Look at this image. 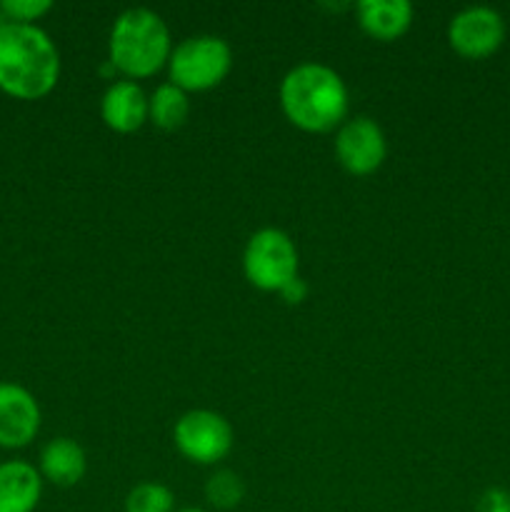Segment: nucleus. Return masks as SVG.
<instances>
[{
    "mask_svg": "<svg viewBox=\"0 0 510 512\" xmlns=\"http://www.w3.org/2000/svg\"><path fill=\"white\" fill-rule=\"evenodd\" d=\"M233 68V50L218 35H193L180 40L168 60L170 83L185 93L218 88Z\"/></svg>",
    "mask_w": 510,
    "mask_h": 512,
    "instance_id": "nucleus-4",
    "label": "nucleus"
},
{
    "mask_svg": "<svg viewBox=\"0 0 510 512\" xmlns=\"http://www.w3.org/2000/svg\"><path fill=\"white\" fill-rule=\"evenodd\" d=\"M173 43L165 20L150 8H130L115 18L108 38V63L125 80H143L168 65Z\"/></svg>",
    "mask_w": 510,
    "mask_h": 512,
    "instance_id": "nucleus-3",
    "label": "nucleus"
},
{
    "mask_svg": "<svg viewBox=\"0 0 510 512\" xmlns=\"http://www.w3.org/2000/svg\"><path fill=\"white\" fill-rule=\"evenodd\" d=\"M5 25V18H3V13H0V28H3Z\"/></svg>",
    "mask_w": 510,
    "mask_h": 512,
    "instance_id": "nucleus-21",
    "label": "nucleus"
},
{
    "mask_svg": "<svg viewBox=\"0 0 510 512\" xmlns=\"http://www.w3.org/2000/svg\"><path fill=\"white\" fill-rule=\"evenodd\" d=\"M280 295H283V300L288 305H298V303H303L305 295H308V285H305L300 278H295V280H290L283 290H280Z\"/></svg>",
    "mask_w": 510,
    "mask_h": 512,
    "instance_id": "nucleus-19",
    "label": "nucleus"
},
{
    "mask_svg": "<svg viewBox=\"0 0 510 512\" xmlns=\"http://www.w3.org/2000/svg\"><path fill=\"white\" fill-rule=\"evenodd\" d=\"M505 40V20L488 5H473L450 18L448 43L460 58H490Z\"/></svg>",
    "mask_w": 510,
    "mask_h": 512,
    "instance_id": "nucleus-7",
    "label": "nucleus"
},
{
    "mask_svg": "<svg viewBox=\"0 0 510 512\" xmlns=\"http://www.w3.org/2000/svg\"><path fill=\"white\" fill-rule=\"evenodd\" d=\"M233 428L215 410H188L173 428V443L185 460L215 465L233 450Z\"/></svg>",
    "mask_w": 510,
    "mask_h": 512,
    "instance_id": "nucleus-6",
    "label": "nucleus"
},
{
    "mask_svg": "<svg viewBox=\"0 0 510 512\" xmlns=\"http://www.w3.org/2000/svg\"><path fill=\"white\" fill-rule=\"evenodd\" d=\"M125 512H175V495L163 483H140L125 495Z\"/></svg>",
    "mask_w": 510,
    "mask_h": 512,
    "instance_id": "nucleus-16",
    "label": "nucleus"
},
{
    "mask_svg": "<svg viewBox=\"0 0 510 512\" xmlns=\"http://www.w3.org/2000/svg\"><path fill=\"white\" fill-rule=\"evenodd\" d=\"M43 495L38 468L25 460L0 463V512H35Z\"/></svg>",
    "mask_w": 510,
    "mask_h": 512,
    "instance_id": "nucleus-12",
    "label": "nucleus"
},
{
    "mask_svg": "<svg viewBox=\"0 0 510 512\" xmlns=\"http://www.w3.org/2000/svg\"><path fill=\"white\" fill-rule=\"evenodd\" d=\"M190 115V100L185 90L178 85L163 83L155 88V93L148 98V120L155 128L165 130H178L183 128L185 120Z\"/></svg>",
    "mask_w": 510,
    "mask_h": 512,
    "instance_id": "nucleus-14",
    "label": "nucleus"
},
{
    "mask_svg": "<svg viewBox=\"0 0 510 512\" xmlns=\"http://www.w3.org/2000/svg\"><path fill=\"white\" fill-rule=\"evenodd\" d=\"M100 118L115 133H135L148 123V95L133 80H115L100 100Z\"/></svg>",
    "mask_w": 510,
    "mask_h": 512,
    "instance_id": "nucleus-10",
    "label": "nucleus"
},
{
    "mask_svg": "<svg viewBox=\"0 0 510 512\" xmlns=\"http://www.w3.org/2000/svg\"><path fill=\"white\" fill-rule=\"evenodd\" d=\"M60 53L38 25L0 28V90L15 100H40L58 85Z\"/></svg>",
    "mask_w": 510,
    "mask_h": 512,
    "instance_id": "nucleus-1",
    "label": "nucleus"
},
{
    "mask_svg": "<svg viewBox=\"0 0 510 512\" xmlns=\"http://www.w3.org/2000/svg\"><path fill=\"white\" fill-rule=\"evenodd\" d=\"M478 512H510V490L508 488H488L480 493L478 503H475Z\"/></svg>",
    "mask_w": 510,
    "mask_h": 512,
    "instance_id": "nucleus-18",
    "label": "nucleus"
},
{
    "mask_svg": "<svg viewBox=\"0 0 510 512\" xmlns=\"http://www.w3.org/2000/svg\"><path fill=\"white\" fill-rule=\"evenodd\" d=\"M85 470H88V458H85V450L73 438H55L40 450V478L58 485V488L78 485L83 480Z\"/></svg>",
    "mask_w": 510,
    "mask_h": 512,
    "instance_id": "nucleus-13",
    "label": "nucleus"
},
{
    "mask_svg": "<svg viewBox=\"0 0 510 512\" xmlns=\"http://www.w3.org/2000/svg\"><path fill=\"white\" fill-rule=\"evenodd\" d=\"M175 512H208V510H203V508H183V510H175Z\"/></svg>",
    "mask_w": 510,
    "mask_h": 512,
    "instance_id": "nucleus-20",
    "label": "nucleus"
},
{
    "mask_svg": "<svg viewBox=\"0 0 510 512\" xmlns=\"http://www.w3.org/2000/svg\"><path fill=\"white\" fill-rule=\"evenodd\" d=\"M335 155L350 175L365 178L375 173L388 155L383 128L368 115L345 120L335 135Z\"/></svg>",
    "mask_w": 510,
    "mask_h": 512,
    "instance_id": "nucleus-8",
    "label": "nucleus"
},
{
    "mask_svg": "<svg viewBox=\"0 0 510 512\" xmlns=\"http://www.w3.org/2000/svg\"><path fill=\"white\" fill-rule=\"evenodd\" d=\"M245 498V485L233 470H215L205 483V500L215 510H235Z\"/></svg>",
    "mask_w": 510,
    "mask_h": 512,
    "instance_id": "nucleus-15",
    "label": "nucleus"
},
{
    "mask_svg": "<svg viewBox=\"0 0 510 512\" xmlns=\"http://www.w3.org/2000/svg\"><path fill=\"white\" fill-rule=\"evenodd\" d=\"M280 108L295 128L330 133L348 118V88L328 65L300 63L280 83Z\"/></svg>",
    "mask_w": 510,
    "mask_h": 512,
    "instance_id": "nucleus-2",
    "label": "nucleus"
},
{
    "mask_svg": "<svg viewBox=\"0 0 510 512\" xmlns=\"http://www.w3.org/2000/svg\"><path fill=\"white\" fill-rule=\"evenodd\" d=\"M243 273L253 288L280 293L298 278V248L280 228H263L248 238L243 250Z\"/></svg>",
    "mask_w": 510,
    "mask_h": 512,
    "instance_id": "nucleus-5",
    "label": "nucleus"
},
{
    "mask_svg": "<svg viewBox=\"0 0 510 512\" xmlns=\"http://www.w3.org/2000/svg\"><path fill=\"white\" fill-rule=\"evenodd\" d=\"M50 10H53L50 0H3L0 3V13H3L5 23L35 25V20L43 18Z\"/></svg>",
    "mask_w": 510,
    "mask_h": 512,
    "instance_id": "nucleus-17",
    "label": "nucleus"
},
{
    "mask_svg": "<svg viewBox=\"0 0 510 512\" xmlns=\"http://www.w3.org/2000/svg\"><path fill=\"white\" fill-rule=\"evenodd\" d=\"M40 433V405L30 390L0 383V448L20 450Z\"/></svg>",
    "mask_w": 510,
    "mask_h": 512,
    "instance_id": "nucleus-9",
    "label": "nucleus"
},
{
    "mask_svg": "<svg viewBox=\"0 0 510 512\" xmlns=\"http://www.w3.org/2000/svg\"><path fill=\"white\" fill-rule=\"evenodd\" d=\"M358 25L380 43L403 38L413 25V5L408 0H363L355 5Z\"/></svg>",
    "mask_w": 510,
    "mask_h": 512,
    "instance_id": "nucleus-11",
    "label": "nucleus"
}]
</instances>
